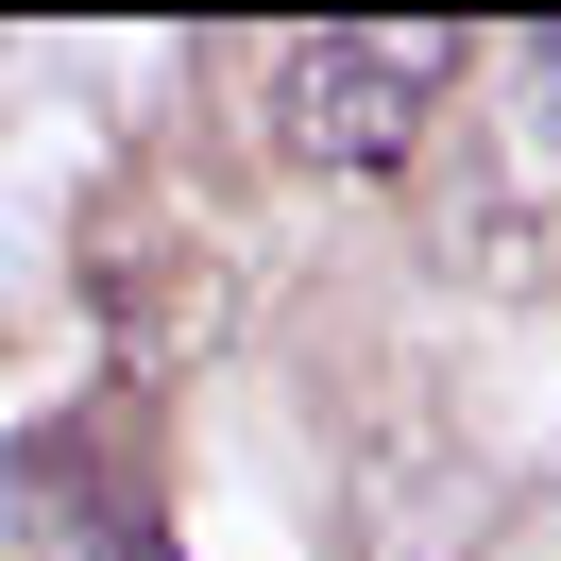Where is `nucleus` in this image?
Listing matches in <instances>:
<instances>
[{"label":"nucleus","instance_id":"nucleus-3","mask_svg":"<svg viewBox=\"0 0 561 561\" xmlns=\"http://www.w3.org/2000/svg\"><path fill=\"white\" fill-rule=\"evenodd\" d=\"M103 561H187V545H153V527H137V545H103Z\"/></svg>","mask_w":561,"mask_h":561},{"label":"nucleus","instance_id":"nucleus-2","mask_svg":"<svg viewBox=\"0 0 561 561\" xmlns=\"http://www.w3.org/2000/svg\"><path fill=\"white\" fill-rule=\"evenodd\" d=\"M527 153H561V35H527Z\"/></svg>","mask_w":561,"mask_h":561},{"label":"nucleus","instance_id":"nucleus-1","mask_svg":"<svg viewBox=\"0 0 561 561\" xmlns=\"http://www.w3.org/2000/svg\"><path fill=\"white\" fill-rule=\"evenodd\" d=\"M443 85H459V35H443V18H409V35L341 18V35H289L273 51V137L307 153V171H391Z\"/></svg>","mask_w":561,"mask_h":561}]
</instances>
